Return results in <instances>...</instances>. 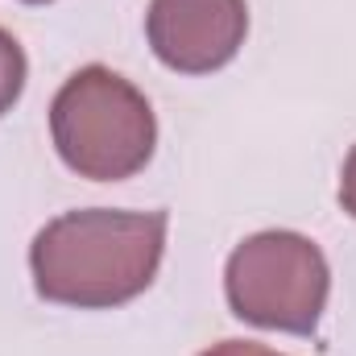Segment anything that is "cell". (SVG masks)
I'll return each instance as SVG.
<instances>
[{
    "mask_svg": "<svg viewBox=\"0 0 356 356\" xmlns=\"http://www.w3.org/2000/svg\"><path fill=\"white\" fill-rule=\"evenodd\" d=\"M166 253V211L83 207L54 216L29 245L33 286L46 302L112 311L149 290Z\"/></svg>",
    "mask_w": 356,
    "mask_h": 356,
    "instance_id": "cell-1",
    "label": "cell"
},
{
    "mask_svg": "<svg viewBox=\"0 0 356 356\" xmlns=\"http://www.w3.org/2000/svg\"><path fill=\"white\" fill-rule=\"evenodd\" d=\"M50 137L67 170L91 182H120L149 166L158 120L149 99L124 75L83 67L50 104Z\"/></svg>",
    "mask_w": 356,
    "mask_h": 356,
    "instance_id": "cell-2",
    "label": "cell"
},
{
    "mask_svg": "<svg viewBox=\"0 0 356 356\" xmlns=\"http://www.w3.org/2000/svg\"><path fill=\"white\" fill-rule=\"evenodd\" d=\"M332 290V269L323 249L302 232H257L241 241L224 269V294L236 319L286 332L311 336L323 319Z\"/></svg>",
    "mask_w": 356,
    "mask_h": 356,
    "instance_id": "cell-3",
    "label": "cell"
},
{
    "mask_svg": "<svg viewBox=\"0 0 356 356\" xmlns=\"http://www.w3.org/2000/svg\"><path fill=\"white\" fill-rule=\"evenodd\" d=\"M249 33L245 0H149L145 38L162 67L178 75H211L228 67Z\"/></svg>",
    "mask_w": 356,
    "mask_h": 356,
    "instance_id": "cell-4",
    "label": "cell"
},
{
    "mask_svg": "<svg viewBox=\"0 0 356 356\" xmlns=\"http://www.w3.org/2000/svg\"><path fill=\"white\" fill-rule=\"evenodd\" d=\"M25 75H29V67H25V50H21V42H17L8 29H0V116L13 112V104L21 99V91H25Z\"/></svg>",
    "mask_w": 356,
    "mask_h": 356,
    "instance_id": "cell-5",
    "label": "cell"
},
{
    "mask_svg": "<svg viewBox=\"0 0 356 356\" xmlns=\"http://www.w3.org/2000/svg\"><path fill=\"white\" fill-rule=\"evenodd\" d=\"M199 356H282V353H273L266 344H253V340H224V344H211Z\"/></svg>",
    "mask_w": 356,
    "mask_h": 356,
    "instance_id": "cell-6",
    "label": "cell"
},
{
    "mask_svg": "<svg viewBox=\"0 0 356 356\" xmlns=\"http://www.w3.org/2000/svg\"><path fill=\"white\" fill-rule=\"evenodd\" d=\"M340 203L356 220V145H353V154L344 158V170H340Z\"/></svg>",
    "mask_w": 356,
    "mask_h": 356,
    "instance_id": "cell-7",
    "label": "cell"
},
{
    "mask_svg": "<svg viewBox=\"0 0 356 356\" xmlns=\"http://www.w3.org/2000/svg\"><path fill=\"white\" fill-rule=\"evenodd\" d=\"M25 4H50V0H25Z\"/></svg>",
    "mask_w": 356,
    "mask_h": 356,
    "instance_id": "cell-8",
    "label": "cell"
}]
</instances>
